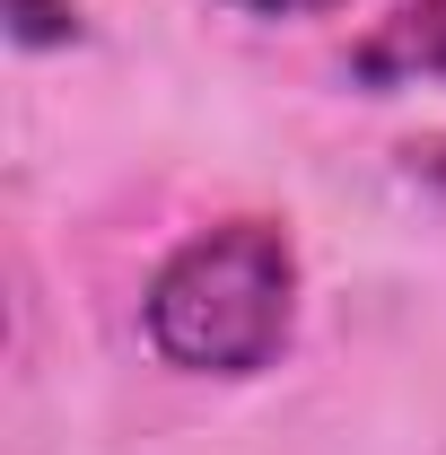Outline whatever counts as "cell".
Returning a JSON list of instances; mask_svg holds the SVG:
<instances>
[{"mask_svg":"<svg viewBox=\"0 0 446 455\" xmlns=\"http://www.w3.org/2000/svg\"><path fill=\"white\" fill-rule=\"evenodd\" d=\"M149 350L184 377H263L298 333V245L280 220H219L184 236L140 298Z\"/></svg>","mask_w":446,"mask_h":455,"instance_id":"6da1fadb","label":"cell"},{"mask_svg":"<svg viewBox=\"0 0 446 455\" xmlns=\"http://www.w3.org/2000/svg\"><path fill=\"white\" fill-rule=\"evenodd\" d=\"M359 88H446V0H402L350 53Z\"/></svg>","mask_w":446,"mask_h":455,"instance_id":"7a4b0ae2","label":"cell"},{"mask_svg":"<svg viewBox=\"0 0 446 455\" xmlns=\"http://www.w3.org/2000/svg\"><path fill=\"white\" fill-rule=\"evenodd\" d=\"M70 36H79L70 0H18V44H70Z\"/></svg>","mask_w":446,"mask_h":455,"instance_id":"3957f363","label":"cell"},{"mask_svg":"<svg viewBox=\"0 0 446 455\" xmlns=\"http://www.w3.org/2000/svg\"><path fill=\"white\" fill-rule=\"evenodd\" d=\"M227 9H245V18H324L341 0H227Z\"/></svg>","mask_w":446,"mask_h":455,"instance_id":"277c9868","label":"cell"}]
</instances>
